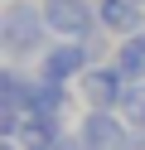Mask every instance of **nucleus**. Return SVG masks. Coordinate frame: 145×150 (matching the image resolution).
I'll return each mask as SVG.
<instances>
[{
  "label": "nucleus",
  "mask_w": 145,
  "mask_h": 150,
  "mask_svg": "<svg viewBox=\"0 0 145 150\" xmlns=\"http://www.w3.org/2000/svg\"><path fill=\"white\" fill-rule=\"evenodd\" d=\"M48 34L53 29H48L39 0H5V10H0V49H5L10 63L39 58L48 49Z\"/></svg>",
  "instance_id": "nucleus-1"
},
{
  "label": "nucleus",
  "mask_w": 145,
  "mask_h": 150,
  "mask_svg": "<svg viewBox=\"0 0 145 150\" xmlns=\"http://www.w3.org/2000/svg\"><path fill=\"white\" fill-rule=\"evenodd\" d=\"M126 87H131V78H126L111 58H106V63H92V68L77 78V97H82L87 107H97V111H116L121 97H126Z\"/></svg>",
  "instance_id": "nucleus-2"
},
{
  "label": "nucleus",
  "mask_w": 145,
  "mask_h": 150,
  "mask_svg": "<svg viewBox=\"0 0 145 150\" xmlns=\"http://www.w3.org/2000/svg\"><path fill=\"white\" fill-rule=\"evenodd\" d=\"M39 5H44V20L58 39H87V34L102 29L97 0H39Z\"/></svg>",
  "instance_id": "nucleus-3"
},
{
  "label": "nucleus",
  "mask_w": 145,
  "mask_h": 150,
  "mask_svg": "<svg viewBox=\"0 0 145 150\" xmlns=\"http://www.w3.org/2000/svg\"><path fill=\"white\" fill-rule=\"evenodd\" d=\"M92 53H87L82 39H58L39 53V78H53V82H77L87 68H92Z\"/></svg>",
  "instance_id": "nucleus-4"
},
{
  "label": "nucleus",
  "mask_w": 145,
  "mask_h": 150,
  "mask_svg": "<svg viewBox=\"0 0 145 150\" xmlns=\"http://www.w3.org/2000/svg\"><path fill=\"white\" fill-rule=\"evenodd\" d=\"M77 136L87 140V150H126V145H131V121H126L121 111L87 107L82 121H77Z\"/></svg>",
  "instance_id": "nucleus-5"
},
{
  "label": "nucleus",
  "mask_w": 145,
  "mask_h": 150,
  "mask_svg": "<svg viewBox=\"0 0 145 150\" xmlns=\"http://www.w3.org/2000/svg\"><path fill=\"white\" fill-rule=\"evenodd\" d=\"M97 20L111 39H131L145 29V0H97Z\"/></svg>",
  "instance_id": "nucleus-6"
},
{
  "label": "nucleus",
  "mask_w": 145,
  "mask_h": 150,
  "mask_svg": "<svg viewBox=\"0 0 145 150\" xmlns=\"http://www.w3.org/2000/svg\"><path fill=\"white\" fill-rule=\"evenodd\" d=\"M63 116H48V111H24V126H19V145L24 150H53L63 140Z\"/></svg>",
  "instance_id": "nucleus-7"
},
{
  "label": "nucleus",
  "mask_w": 145,
  "mask_h": 150,
  "mask_svg": "<svg viewBox=\"0 0 145 150\" xmlns=\"http://www.w3.org/2000/svg\"><path fill=\"white\" fill-rule=\"evenodd\" d=\"M29 97H34V78L19 73V63H5L0 73V111H29Z\"/></svg>",
  "instance_id": "nucleus-8"
},
{
  "label": "nucleus",
  "mask_w": 145,
  "mask_h": 150,
  "mask_svg": "<svg viewBox=\"0 0 145 150\" xmlns=\"http://www.w3.org/2000/svg\"><path fill=\"white\" fill-rule=\"evenodd\" d=\"M73 82H53V78H34V97H29V111H48V116H68L73 111Z\"/></svg>",
  "instance_id": "nucleus-9"
},
{
  "label": "nucleus",
  "mask_w": 145,
  "mask_h": 150,
  "mask_svg": "<svg viewBox=\"0 0 145 150\" xmlns=\"http://www.w3.org/2000/svg\"><path fill=\"white\" fill-rule=\"evenodd\" d=\"M111 63H116V68H121L131 82H145V29H140V34H131V39H116Z\"/></svg>",
  "instance_id": "nucleus-10"
},
{
  "label": "nucleus",
  "mask_w": 145,
  "mask_h": 150,
  "mask_svg": "<svg viewBox=\"0 0 145 150\" xmlns=\"http://www.w3.org/2000/svg\"><path fill=\"white\" fill-rule=\"evenodd\" d=\"M116 111H121V116L131 121V131H145V82H131Z\"/></svg>",
  "instance_id": "nucleus-11"
},
{
  "label": "nucleus",
  "mask_w": 145,
  "mask_h": 150,
  "mask_svg": "<svg viewBox=\"0 0 145 150\" xmlns=\"http://www.w3.org/2000/svg\"><path fill=\"white\" fill-rule=\"evenodd\" d=\"M53 150H87V140H82V136H73V131H68V136H63V140H58V145H53Z\"/></svg>",
  "instance_id": "nucleus-12"
},
{
  "label": "nucleus",
  "mask_w": 145,
  "mask_h": 150,
  "mask_svg": "<svg viewBox=\"0 0 145 150\" xmlns=\"http://www.w3.org/2000/svg\"><path fill=\"white\" fill-rule=\"evenodd\" d=\"M126 150H145V131H131V145Z\"/></svg>",
  "instance_id": "nucleus-13"
}]
</instances>
